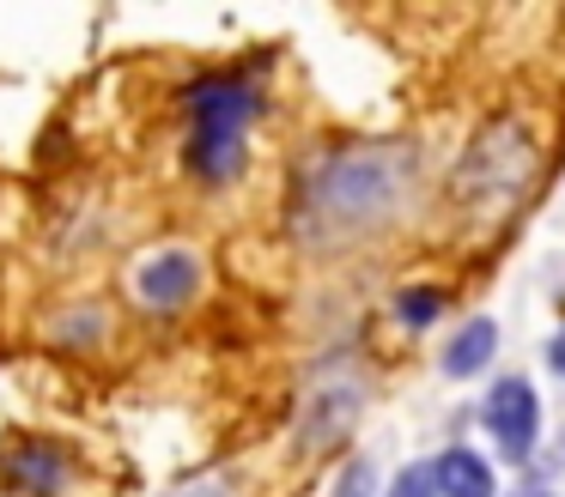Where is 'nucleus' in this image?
Returning <instances> with one entry per match:
<instances>
[{
    "label": "nucleus",
    "mask_w": 565,
    "mask_h": 497,
    "mask_svg": "<svg viewBox=\"0 0 565 497\" xmlns=\"http://www.w3.org/2000/svg\"><path fill=\"white\" fill-rule=\"evenodd\" d=\"M414 170L419 164L407 145H359V152L329 158L305 188V225L322 237H353V230L383 225L407 201Z\"/></svg>",
    "instance_id": "obj_1"
},
{
    "label": "nucleus",
    "mask_w": 565,
    "mask_h": 497,
    "mask_svg": "<svg viewBox=\"0 0 565 497\" xmlns=\"http://www.w3.org/2000/svg\"><path fill=\"white\" fill-rule=\"evenodd\" d=\"M262 97L249 79L237 73H207V79L189 85V170L201 182H232L237 164H244V128L256 121Z\"/></svg>",
    "instance_id": "obj_2"
},
{
    "label": "nucleus",
    "mask_w": 565,
    "mask_h": 497,
    "mask_svg": "<svg viewBox=\"0 0 565 497\" xmlns=\"http://www.w3.org/2000/svg\"><path fill=\"white\" fill-rule=\"evenodd\" d=\"M529 176V145L516 128H487L475 145H468L462 170H456V182H462L468 194H480V201H511L516 188H523Z\"/></svg>",
    "instance_id": "obj_3"
},
{
    "label": "nucleus",
    "mask_w": 565,
    "mask_h": 497,
    "mask_svg": "<svg viewBox=\"0 0 565 497\" xmlns=\"http://www.w3.org/2000/svg\"><path fill=\"white\" fill-rule=\"evenodd\" d=\"M480 424H487V436L499 443L504 461H529L535 455V436H541L535 382H529V376H504V382H492L487 407H480Z\"/></svg>",
    "instance_id": "obj_4"
},
{
    "label": "nucleus",
    "mask_w": 565,
    "mask_h": 497,
    "mask_svg": "<svg viewBox=\"0 0 565 497\" xmlns=\"http://www.w3.org/2000/svg\"><path fill=\"white\" fill-rule=\"evenodd\" d=\"M201 285V261L189 249H159L135 267V298L147 310H183Z\"/></svg>",
    "instance_id": "obj_5"
},
{
    "label": "nucleus",
    "mask_w": 565,
    "mask_h": 497,
    "mask_svg": "<svg viewBox=\"0 0 565 497\" xmlns=\"http://www.w3.org/2000/svg\"><path fill=\"white\" fill-rule=\"evenodd\" d=\"M431 485H438V497H499V479H492L487 455H475L462 443L431 461Z\"/></svg>",
    "instance_id": "obj_6"
},
{
    "label": "nucleus",
    "mask_w": 565,
    "mask_h": 497,
    "mask_svg": "<svg viewBox=\"0 0 565 497\" xmlns=\"http://www.w3.org/2000/svg\"><path fill=\"white\" fill-rule=\"evenodd\" d=\"M353 412H359V388H353V382L317 388V400H310L305 424H298V443H305V449H322V443H334V436H341L347 424H353Z\"/></svg>",
    "instance_id": "obj_7"
},
{
    "label": "nucleus",
    "mask_w": 565,
    "mask_h": 497,
    "mask_svg": "<svg viewBox=\"0 0 565 497\" xmlns=\"http://www.w3.org/2000/svg\"><path fill=\"white\" fill-rule=\"evenodd\" d=\"M492 352H499V322L492 315H475V322H462V334L444 346V376H480L492 364Z\"/></svg>",
    "instance_id": "obj_8"
},
{
    "label": "nucleus",
    "mask_w": 565,
    "mask_h": 497,
    "mask_svg": "<svg viewBox=\"0 0 565 497\" xmlns=\"http://www.w3.org/2000/svg\"><path fill=\"white\" fill-rule=\"evenodd\" d=\"M62 473H67V461H62V449H50V443H25V449L7 455V479H13L19 491H62Z\"/></svg>",
    "instance_id": "obj_9"
},
{
    "label": "nucleus",
    "mask_w": 565,
    "mask_h": 497,
    "mask_svg": "<svg viewBox=\"0 0 565 497\" xmlns=\"http://www.w3.org/2000/svg\"><path fill=\"white\" fill-rule=\"evenodd\" d=\"M438 310H444V298H438L431 285H407V291H395V315H402L407 327L438 322Z\"/></svg>",
    "instance_id": "obj_10"
},
{
    "label": "nucleus",
    "mask_w": 565,
    "mask_h": 497,
    "mask_svg": "<svg viewBox=\"0 0 565 497\" xmlns=\"http://www.w3.org/2000/svg\"><path fill=\"white\" fill-rule=\"evenodd\" d=\"M371 491H377V467H371L365 455H359V461H347V467H341V479H334V497H371Z\"/></svg>",
    "instance_id": "obj_11"
},
{
    "label": "nucleus",
    "mask_w": 565,
    "mask_h": 497,
    "mask_svg": "<svg viewBox=\"0 0 565 497\" xmlns=\"http://www.w3.org/2000/svg\"><path fill=\"white\" fill-rule=\"evenodd\" d=\"M383 497H438V485H431V461H414V467L395 473V485Z\"/></svg>",
    "instance_id": "obj_12"
},
{
    "label": "nucleus",
    "mask_w": 565,
    "mask_h": 497,
    "mask_svg": "<svg viewBox=\"0 0 565 497\" xmlns=\"http://www.w3.org/2000/svg\"><path fill=\"white\" fill-rule=\"evenodd\" d=\"M164 497H232V485L225 479H195V485H177V491H164Z\"/></svg>",
    "instance_id": "obj_13"
},
{
    "label": "nucleus",
    "mask_w": 565,
    "mask_h": 497,
    "mask_svg": "<svg viewBox=\"0 0 565 497\" xmlns=\"http://www.w3.org/2000/svg\"><path fill=\"white\" fill-rule=\"evenodd\" d=\"M547 370H559V376H565V327L547 339Z\"/></svg>",
    "instance_id": "obj_14"
},
{
    "label": "nucleus",
    "mask_w": 565,
    "mask_h": 497,
    "mask_svg": "<svg viewBox=\"0 0 565 497\" xmlns=\"http://www.w3.org/2000/svg\"><path fill=\"white\" fill-rule=\"evenodd\" d=\"M529 497H547V491H529Z\"/></svg>",
    "instance_id": "obj_15"
}]
</instances>
